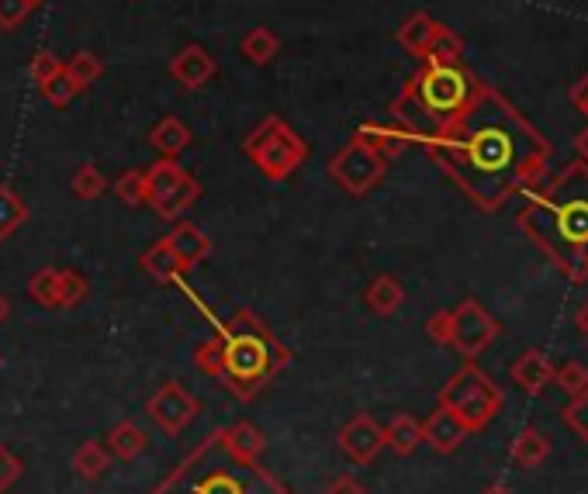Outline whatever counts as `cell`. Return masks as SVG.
<instances>
[{"instance_id": "cell-8", "label": "cell", "mask_w": 588, "mask_h": 494, "mask_svg": "<svg viewBox=\"0 0 588 494\" xmlns=\"http://www.w3.org/2000/svg\"><path fill=\"white\" fill-rule=\"evenodd\" d=\"M197 197H201V184L184 167H177V160L163 155L160 163H152L146 170V204L163 222H177Z\"/></svg>"}, {"instance_id": "cell-15", "label": "cell", "mask_w": 588, "mask_h": 494, "mask_svg": "<svg viewBox=\"0 0 588 494\" xmlns=\"http://www.w3.org/2000/svg\"><path fill=\"white\" fill-rule=\"evenodd\" d=\"M471 432L468 426L457 419V415L443 405H437V411L429 415V419L423 422V443L432 447L437 453H453L460 450V443H464Z\"/></svg>"}, {"instance_id": "cell-27", "label": "cell", "mask_w": 588, "mask_h": 494, "mask_svg": "<svg viewBox=\"0 0 588 494\" xmlns=\"http://www.w3.org/2000/svg\"><path fill=\"white\" fill-rule=\"evenodd\" d=\"M239 52L253 66H267V63H274V56L280 52V42H277V35L270 29H264V24H260V29H253V32L243 35Z\"/></svg>"}, {"instance_id": "cell-32", "label": "cell", "mask_w": 588, "mask_h": 494, "mask_svg": "<svg viewBox=\"0 0 588 494\" xmlns=\"http://www.w3.org/2000/svg\"><path fill=\"white\" fill-rule=\"evenodd\" d=\"M105 187H108V180H105V173H100L94 163H84L81 170L73 173V180H70L73 197H81V201H94V197H100V194H105Z\"/></svg>"}, {"instance_id": "cell-13", "label": "cell", "mask_w": 588, "mask_h": 494, "mask_svg": "<svg viewBox=\"0 0 588 494\" xmlns=\"http://www.w3.org/2000/svg\"><path fill=\"white\" fill-rule=\"evenodd\" d=\"M218 73V63L215 56L204 45H184L181 52L173 56L170 63V76L177 84H181L184 90H197L212 80V76Z\"/></svg>"}, {"instance_id": "cell-38", "label": "cell", "mask_w": 588, "mask_h": 494, "mask_svg": "<svg viewBox=\"0 0 588 494\" xmlns=\"http://www.w3.org/2000/svg\"><path fill=\"white\" fill-rule=\"evenodd\" d=\"M60 73H63V60L56 56V52L42 49V52H35V56H32V80H35L39 90H42L49 80H56Z\"/></svg>"}, {"instance_id": "cell-1", "label": "cell", "mask_w": 588, "mask_h": 494, "mask_svg": "<svg viewBox=\"0 0 588 494\" xmlns=\"http://www.w3.org/2000/svg\"><path fill=\"white\" fill-rule=\"evenodd\" d=\"M437 167L484 212L544 180L554 146L523 118L513 100L481 84L471 104L440 132L423 139Z\"/></svg>"}, {"instance_id": "cell-42", "label": "cell", "mask_w": 588, "mask_h": 494, "mask_svg": "<svg viewBox=\"0 0 588 494\" xmlns=\"http://www.w3.org/2000/svg\"><path fill=\"white\" fill-rule=\"evenodd\" d=\"M24 474V463L8 450V447H0V491H8L21 481Z\"/></svg>"}, {"instance_id": "cell-16", "label": "cell", "mask_w": 588, "mask_h": 494, "mask_svg": "<svg viewBox=\"0 0 588 494\" xmlns=\"http://www.w3.org/2000/svg\"><path fill=\"white\" fill-rule=\"evenodd\" d=\"M509 377H513L516 387H523L526 395H541L544 387L554 380V363L544 350H526L516 363L513 370H509Z\"/></svg>"}, {"instance_id": "cell-25", "label": "cell", "mask_w": 588, "mask_h": 494, "mask_svg": "<svg viewBox=\"0 0 588 494\" xmlns=\"http://www.w3.org/2000/svg\"><path fill=\"white\" fill-rule=\"evenodd\" d=\"M513 460L520 463V466H526V471H533V466H541L547 457H550V439L541 432V429H533V426H526L516 439H513Z\"/></svg>"}, {"instance_id": "cell-26", "label": "cell", "mask_w": 588, "mask_h": 494, "mask_svg": "<svg viewBox=\"0 0 588 494\" xmlns=\"http://www.w3.org/2000/svg\"><path fill=\"white\" fill-rule=\"evenodd\" d=\"M108 466H111V453H108L105 443H97V439H87V443H81V450L73 453V471L81 474L84 481L105 477Z\"/></svg>"}, {"instance_id": "cell-19", "label": "cell", "mask_w": 588, "mask_h": 494, "mask_svg": "<svg viewBox=\"0 0 588 494\" xmlns=\"http://www.w3.org/2000/svg\"><path fill=\"white\" fill-rule=\"evenodd\" d=\"M149 142H152V149H157L160 155H167V160H177V155H181L191 146V128L177 115H170V118L152 125Z\"/></svg>"}, {"instance_id": "cell-44", "label": "cell", "mask_w": 588, "mask_h": 494, "mask_svg": "<svg viewBox=\"0 0 588 494\" xmlns=\"http://www.w3.org/2000/svg\"><path fill=\"white\" fill-rule=\"evenodd\" d=\"M568 97H571V104H575V108H578V111L588 118V76H581L578 84H571Z\"/></svg>"}, {"instance_id": "cell-3", "label": "cell", "mask_w": 588, "mask_h": 494, "mask_svg": "<svg viewBox=\"0 0 588 494\" xmlns=\"http://www.w3.org/2000/svg\"><path fill=\"white\" fill-rule=\"evenodd\" d=\"M152 494H288V484L277 481L260 460H239L225 447L222 429H215Z\"/></svg>"}, {"instance_id": "cell-47", "label": "cell", "mask_w": 588, "mask_h": 494, "mask_svg": "<svg viewBox=\"0 0 588 494\" xmlns=\"http://www.w3.org/2000/svg\"><path fill=\"white\" fill-rule=\"evenodd\" d=\"M481 494H513V487H509V484H502V481H495V484H489V487H484Z\"/></svg>"}, {"instance_id": "cell-7", "label": "cell", "mask_w": 588, "mask_h": 494, "mask_svg": "<svg viewBox=\"0 0 588 494\" xmlns=\"http://www.w3.org/2000/svg\"><path fill=\"white\" fill-rule=\"evenodd\" d=\"M243 152L257 163V170L267 180L280 184V180H288L304 160H309V142H304L288 121L270 115L243 139Z\"/></svg>"}, {"instance_id": "cell-30", "label": "cell", "mask_w": 588, "mask_h": 494, "mask_svg": "<svg viewBox=\"0 0 588 494\" xmlns=\"http://www.w3.org/2000/svg\"><path fill=\"white\" fill-rule=\"evenodd\" d=\"M24 222H29V204L11 187H0V239H11Z\"/></svg>"}, {"instance_id": "cell-34", "label": "cell", "mask_w": 588, "mask_h": 494, "mask_svg": "<svg viewBox=\"0 0 588 494\" xmlns=\"http://www.w3.org/2000/svg\"><path fill=\"white\" fill-rule=\"evenodd\" d=\"M90 294V283L81 270H60V308H76Z\"/></svg>"}, {"instance_id": "cell-22", "label": "cell", "mask_w": 588, "mask_h": 494, "mask_svg": "<svg viewBox=\"0 0 588 494\" xmlns=\"http://www.w3.org/2000/svg\"><path fill=\"white\" fill-rule=\"evenodd\" d=\"M222 436H225V447L233 450L239 460H260L264 457V450H267V436L253 426V422H236V426H228V429H222Z\"/></svg>"}, {"instance_id": "cell-37", "label": "cell", "mask_w": 588, "mask_h": 494, "mask_svg": "<svg viewBox=\"0 0 588 494\" xmlns=\"http://www.w3.org/2000/svg\"><path fill=\"white\" fill-rule=\"evenodd\" d=\"M554 384L571 398V395H578V391H585V387H588V367H585V363H578V359H568L565 367H554Z\"/></svg>"}, {"instance_id": "cell-23", "label": "cell", "mask_w": 588, "mask_h": 494, "mask_svg": "<svg viewBox=\"0 0 588 494\" xmlns=\"http://www.w3.org/2000/svg\"><path fill=\"white\" fill-rule=\"evenodd\" d=\"M385 447H392L398 457H413L423 447V422L413 415H395L385 426Z\"/></svg>"}, {"instance_id": "cell-12", "label": "cell", "mask_w": 588, "mask_h": 494, "mask_svg": "<svg viewBox=\"0 0 588 494\" xmlns=\"http://www.w3.org/2000/svg\"><path fill=\"white\" fill-rule=\"evenodd\" d=\"M340 450L353 460V463H374L377 453L385 450V429H381L371 415H353V419L340 429Z\"/></svg>"}, {"instance_id": "cell-31", "label": "cell", "mask_w": 588, "mask_h": 494, "mask_svg": "<svg viewBox=\"0 0 588 494\" xmlns=\"http://www.w3.org/2000/svg\"><path fill=\"white\" fill-rule=\"evenodd\" d=\"M29 298L42 308H60V270L42 267L32 280H29Z\"/></svg>"}, {"instance_id": "cell-2", "label": "cell", "mask_w": 588, "mask_h": 494, "mask_svg": "<svg viewBox=\"0 0 588 494\" xmlns=\"http://www.w3.org/2000/svg\"><path fill=\"white\" fill-rule=\"evenodd\" d=\"M526 207L516 225L544 249L550 264L571 283L588 280V167L568 163L547 184L536 180L523 191Z\"/></svg>"}, {"instance_id": "cell-21", "label": "cell", "mask_w": 588, "mask_h": 494, "mask_svg": "<svg viewBox=\"0 0 588 494\" xmlns=\"http://www.w3.org/2000/svg\"><path fill=\"white\" fill-rule=\"evenodd\" d=\"M367 304H371V311L374 315H381V319H392L395 311L405 304V288L402 283L392 277V273H381V277H374L371 280V288H367Z\"/></svg>"}, {"instance_id": "cell-35", "label": "cell", "mask_w": 588, "mask_h": 494, "mask_svg": "<svg viewBox=\"0 0 588 494\" xmlns=\"http://www.w3.org/2000/svg\"><path fill=\"white\" fill-rule=\"evenodd\" d=\"M560 415H565V426L581 439V443H588V387L578 395H571Z\"/></svg>"}, {"instance_id": "cell-20", "label": "cell", "mask_w": 588, "mask_h": 494, "mask_svg": "<svg viewBox=\"0 0 588 494\" xmlns=\"http://www.w3.org/2000/svg\"><path fill=\"white\" fill-rule=\"evenodd\" d=\"M437 24L440 21H432L426 11H416L413 18H405L402 21V29H398V45L405 49V52H413V56H426V49H429V42H432V35H437Z\"/></svg>"}, {"instance_id": "cell-41", "label": "cell", "mask_w": 588, "mask_h": 494, "mask_svg": "<svg viewBox=\"0 0 588 494\" xmlns=\"http://www.w3.org/2000/svg\"><path fill=\"white\" fill-rule=\"evenodd\" d=\"M32 0H0V29L4 32H14L18 24L32 14Z\"/></svg>"}, {"instance_id": "cell-29", "label": "cell", "mask_w": 588, "mask_h": 494, "mask_svg": "<svg viewBox=\"0 0 588 494\" xmlns=\"http://www.w3.org/2000/svg\"><path fill=\"white\" fill-rule=\"evenodd\" d=\"M66 76L76 84V90H87L90 84H97L100 76H105V63L94 52H73L70 63H63Z\"/></svg>"}, {"instance_id": "cell-24", "label": "cell", "mask_w": 588, "mask_h": 494, "mask_svg": "<svg viewBox=\"0 0 588 494\" xmlns=\"http://www.w3.org/2000/svg\"><path fill=\"white\" fill-rule=\"evenodd\" d=\"M108 453L111 457H118V460H136V457H142L146 453V443H149V436L136 426V422H118L111 432H108Z\"/></svg>"}, {"instance_id": "cell-45", "label": "cell", "mask_w": 588, "mask_h": 494, "mask_svg": "<svg viewBox=\"0 0 588 494\" xmlns=\"http://www.w3.org/2000/svg\"><path fill=\"white\" fill-rule=\"evenodd\" d=\"M575 325H578V332L588 340V298L578 304V311H575Z\"/></svg>"}, {"instance_id": "cell-36", "label": "cell", "mask_w": 588, "mask_h": 494, "mask_svg": "<svg viewBox=\"0 0 588 494\" xmlns=\"http://www.w3.org/2000/svg\"><path fill=\"white\" fill-rule=\"evenodd\" d=\"M115 194L129 204V207H139L146 204V170H125L118 180H115Z\"/></svg>"}, {"instance_id": "cell-28", "label": "cell", "mask_w": 588, "mask_h": 494, "mask_svg": "<svg viewBox=\"0 0 588 494\" xmlns=\"http://www.w3.org/2000/svg\"><path fill=\"white\" fill-rule=\"evenodd\" d=\"M460 56H464V39H460L453 29H447V24H437V35H432L429 49L423 63H460Z\"/></svg>"}, {"instance_id": "cell-48", "label": "cell", "mask_w": 588, "mask_h": 494, "mask_svg": "<svg viewBox=\"0 0 588 494\" xmlns=\"http://www.w3.org/2000/svg\"><path fill=\"white\" fill-rule=\"evenodd\" d=\"M8 315H11V301H8L4 294H0V325L8 322Z\"/></svg>"}, {"instance_id": "cell-33", "label": "cell", "mask_w": 588, "mask_h": 494, "mask_svg": "<svg viewBox=\"0 0 588 494\" xmlns=\"http://www.w3.org/2000/svg\"><path fill=\"white\" fill-rule=\"evenodd\" d=\"M222 363H225V343L222 335H215V340H204L194 346V367L204 370L209 377H222Z\"/></svg>"}, {"instance_id": "cell-4", "label": "cell", "mask_w": 588, "mask_h": 494, "mask_svg": "<svg viewBox=\"0 0 588 494\" xmlns=\"http://www.w3.org/2000/svg\"><path fill=\"white\" fill-rule=\"evenodd\" d=\"M478 87L481 80L460 63H423V69L408 76L402 94L392 100V121L423 146V139L440 132L468 108Z\"/></svg>"}, {"instance_id": "cell-6", "label": "cell", "mask_w": 588, "mask_h": 494, "mask_svg": "<svg viewBox=\"0 0 588 494\" xmlns=\"http://www.w3.org/2000/svg\"><path fill=\"white\" fill-rule=\"evenodd\" d=\"M440 405L450 408L457 419L468 426V432H481V429H489V422L502 411L505 398H502V387L481 367H474V359H468L464 367L440 387Z\"/></svg>"}, {"instance_id": "cell-18", "label": "cell", "mask_w": 588, "mask_h": 494, "mask_svg": "<svg viewBox=\"0 0 588 494\" xmlns=\"http://www.w3.org/2000/svg\"><path fill=\"white\" fill-rule=\"evenodd\" d=\"M142 270L157 280V283H177L184 273H188V267L181 264V256H177L173 249H170V243L167 239H160V243H152L146 253H142Z\"/></svg>"}, {"instance_id": "cell-11", "label": "cell", "mask_w": 588, "mask_h": 494, "mask_svg": "<svg viewBox=\"0 0 588 494\" xmlns=\"http://www.w3.org/2000/svg\"><path fill=\"white\" fill-rule=\"evenodd\" d=\"M146 415L157 422L167 436H181L197 415H201V401L188 391L184 384H163L157 395L146 401Z\"/></svg>"}, {"instance_id": "cell-49", "label": "cell", "mask_w": 588, "mask_h": 494, "mask_svg": "<svg viewBox=\"0 0 588 494\" xmlns=\"http://www.w3.org/2000/svg\"><path fill=\"white\" fill-rule=\"evenodd\" d=\"M32 4H42V0H32Z\"/></svg>"}, {"instance_id": "cell-43", "label": "cell", "mask_w": 588, "mask_h": 494, "mask_svg": "<svg viewBox=\"0 0 588 494\" xmlns=\"http://www.w3.org/2000/svg\"><path fill=\"white\" fill-rule=\"evenodd\" d=\"M325 494H367V487L356 481V477L343 474V477H336V481L325 487Z\"/></svg>"}, {"instance_id": "cell-10", "label": "cell", "mask_w": 588, "mask_h": 494, "mask_svg": "<svg viewBox=\"0 0 588 494\" xmlns=\"http://www.w3.org/2000/svg\"><path fill=\"white\" fill-rule=\"evenodd\" d=\"M495 335H499V322H495V315H489V308H484L481 301L468 298L453 308V340H450V346L464 359H478L495 343Z\"/></svg>"}, {"instance_id": "cell-46", "label": "cell", "mask_w": 588, "mask_h": 494, "mask_svg": "<svg viewBox=\"0 0 588 494\" xmlns=\"http://www.w3.org/2000/svg\"><path fill=\"white\" fill-rule=\"evenodd\" d=\"M578 160L588 167V128H585V132L578 136Z\"/></svg>"}, {"instance_id": "cell-40", "label": "cell", "mask_w": 588, "mask_h": 494, "mask_svg": "<svg viewBox=\"0 0 588 494\" xmlns=\"http://www.w3.org/2000/svg\"><path fill=\"white\" fill-rule=\"evenodd\" d=\"M426 335L437 346H450V340H453V311H432L429 322H426Z\"/></svg>"}, {"instance_id": "cell-14", "label": "cell", "mask_w": 588, "mask_h": 494, "mask_svg": "<svg viewBox=\"0 0 588 494\" xmlns=\"http://www.w3.org/2000/svg\"><path fill=\"white\" fill-rule=\"evenodd\" d=\"M353 142L367 146L371 152H377L381 160H395V155H402L408 146H416V139L405 132V128L398 125H385V121H364L361 128L353 132Z\"/></svg>"}, {"instance_id": "cell-17", "label": "cell", "mask_w": 588, "mask_h": 494, "mask_svg": "<svg viewBox=\"0 0 588 494\" xmlns=\"http://www.w3.org/2000/svg\"><path fill=\"white\" fill-rule=\"evenodd\" d=\"M163 239L170 243V249H173L177 256H181V264H184L188 270H194L201 259H209V253H212V239L204 236L197 225H191V222L173 225L170 236H163Z\"/></svg>"}, {"instance_id": "cell-39", "label": "cell", "mask_w": 588, "mask_h": 494, "mask_svg": "<svg viewBox=\"0 0 588 494\" xmlns=\"http://www.w3.org/2000/svg\"><path fill=\"white\" fill-rule=\"evenodd\" d=\"M76 94H81V90H76V84L66 76V69L56 76V80H49V84L42 87V97L53 104V108H66V104H70Z\"/></svg>"}, {"instance_id": "cell-9", "label": "cell", "mask_w": 588, "mask_h": 494, "mask_svg": "<svg viewBox=\"0 0 588 494\" xmlns=\"http://www.w3.org/2000/svg\"><path fill=\"white\" fill-rule=\"evenodd\" d=\"M385 170H388V163L361 142L343 146L329 160V176L336 180L350 197H364L367 191H374L381 180H385Z\"/></svg>"}, {"instance_id": "cell-5", "label": "cell", "mask_w": 588, "mask_h": 494, "mask_svg": "<svg viewBox=\"0 0 588 494\" xmlns=\"http://www.w3.org/2000/svg\"><path fill=\"white\" fill-rule=\"evenodd\" d=\"M222 343H225L222 380L239 401L257 398L288 363L285 343L246 308L236 311L233 322L222 329Z\"/></svg>"}]
</instances>
